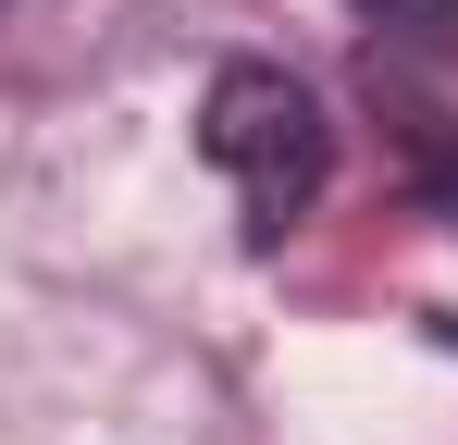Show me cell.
Segmentation results:
<instances>
[{"mask_svg":"<svg viewBox=\"0 0 458 445\" xmlns=\"http://www.w3.org/2000/svg\"><path fill=\"white\" fill-rule=\"evenodd\" d=\"M199 148H211V173L235 186V222H248L260 248L298 235V222L322 211V186H335V124H322V99H310L285 63H224L211 74Z\"/></svg>","mask_w":458,"mask_h":445,"instance_id":"obj_1","label":"cell"},{"mask_svg":"<svg viewBox=\"0 0 458 445\" xmlns=\"http://www.w3.org/2000/svg\"><path fill=\"white\" fill-rule=\"evenodd\" d=\"M347 13L384 38V63H434V74H458V0H347Z\"/></svg>","mask_w":458,"mask_h":445,"instance_id":"obj_2","label":"cell"}]
</instances>
